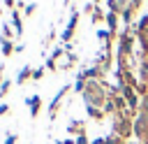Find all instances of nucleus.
Returning a JSON list of instances; mask_svg holds the SVG:
<instances>
[{"label":"nucleus","mask_w":148,"mask_h":144,"mask_svg":"<svg viewBox=\"0 0 148 144\" xmlns=\"http://www.w3.org/2000/svg\"><path fill=\"white\" fill-rule=\"evenodd\" d=\"M130 132H134V123H130L127 116H118V118H113V135H118V137H127Z\"/></svg>","instance_id":"f257e3e1"},{"label":"nucleus","mask_w":148,"mask_h":144,"mask_svg":"<svg viewBox=\"0 0 148 144\" xmlns=\"http://www.w3.org/2000/svg\"><path fill=\"white\" fill-rule=\"evenodd\" d=\"M134 135L139 139H146L148 137V109H143L136 118H134Z\"/></svg>","instance_id":"f03ea898"},{"label":"nucleus","mask_w":148,"mask_h":144,"mask_svg":"<svg viewBox=\"0 0 148 144\" xmlns=\"http://www.w3.org/2000/svg\"><path fill=\"white\" fill-rule=\"evenodd\" d=\"M76 23H79V12H72V16H69V23H67V28H65V30H62V35H60V39H62L65 44H69V39H72V33H74Z\"/></svg>","instance_id":"7ed1b4c3"},{"label":"nucleus","mask_w":148,"mask_h":144,"mask_svg":"<svg viewBox=\"0 0 148 144\" xmlns=\"http://www.w3.org/2000/svg\"><path fill=\"white\" fill-rule=\"evenodd\" d=\"M67 91H69V84H65V86L56 93V98L51 100V107H49V116H51V118H56V107H58V105H60V100L67 95Z\"/></svg>","instance_id":"20e7f679"},{"label":"nucleus","mask_w":148,"mask_h":144,"mask_svg":"<svg viewBox=\"0 0 148 144\" xmlns=\"http://www.w3.org/2000/svg\"><path fill=\"white\" fill-rule=\"evenodd\" d=\"M25 105L30 107V118H37L39 109H42V95H30L25 98Z\"/></svg>","instance_id":"39448f33"},{"label":"nucleus","mask_w":148,"mask_h":144,"mask_svg":"<svg viewBox=\"0 0 148 144\" xmlns=\"http://www.w3.org/2000/svg\"><path fill=\"white\" fill-rule=\"evenodd\" d=\"M12 28H14V33H16L18 37L23 35V19H21V14H18V7L12 9Z\"/></svg>","instance_id":"423d86ee"},{"label":"nucleus","mask_w":148,"mask_h":144,"mask_svg":"<svg viewBox=\"0 0 148 144\" xmlns=\"http://www.w3.org/2000/svg\"><path fill=\"white\" fill-rule=\"evenodd\" d=\"M0 51H2V56H12V53H16V44L12 39L0 37Z\"/></svg>","instance_id":"0eeeda50"},{"label":"nucleus","mask_w":148,"mask_h":144,"mask_svg":"<svg viewBox=\"0 0 148 144\" xmlns=\"http://www.w3.org/2000/svg\"><path fill=\"white\" fill-rule=\"evenodd\" d=\"M28 79H32V67H30V65H23V67L18 70V74H16V84L21 86V84H25Z\"/></svg>","instance_id":"6e6552de"},{"label":"nucleus","mask_w":148,"mask_h":144,"mask_svg":"<svg viewBox=\"0 0 148 144\" xmlns=\"http://www.w3.org/2000/svg\"><path fill=\"white\" fill-rule=\"evenodd\" d=\"M106 26H109V33L111 35H116V28H118V14L116 12H106Z\"/></svg>","instance_id":"1a4fd4ad"},{"label":"nucleus","mask_w":148,"mask_h":144,"mask_svg":"<svg viewBox=\"0 0 148 144\" xmlns=\"http://www.w3.org/2000/svg\"><path fill=\"white\" fill-rule=\"evenodd\" d=\"M67 132H72V135L76 132V137H79V135H83V123H81V121H69Z\"/></svg>","instance_id":"9d476101"},{"label":"nucleus","mask_w":148,"mask_h":144,"mask_svg":"<svg viewBox=\"0 0 148 144\" xmlns=\"http://www.w3.org/2000/svg\"><path fill=\"white\" fill-rule=\"evenodd\" d=\"M86 111H88V116H92L95 121H99V118L104 116V111H99V107H92V105H86Z\"/></svg>","instance_id":"9b49d317"},{"label":"nucleus","mask_w":148,"mask_h":144,"mask_svg":"<svg viewBox=\"0 0 148 144\" xmlns=\"http://www.w3.org/2000/svg\"><path fill=\"white\" fill-rule=\"evenodd\" d=\"M86 86H88L86 79H76V81H74V91H76V93H86Z\"/></svg>","instance_id":"f8f14e48"},{"label":"nucleus","mask_w":148,"mask_h":144,"mask_svg":"<svg viewBox=\"0 0 148 144\" xmlns=\"http://www.w3.org/2000/svg\"><path fill=\"white\" fill-rule=\"evenodd\" d=\"M9 88H12V81H9V79H5V81L0 84V98H5V95L9 93Z\"/></svg>","instance_id":"ddd939ff"},{"label":"nucleus","mask_w":148,"mask_h":144,"mask_svg":"<svg viewBox=\"0 0 148 144\" xmlns=\"http://www.w3.org/2000/svg\"><path fill=\"white\" fill-rule=\"evenodd\" d=\"M2 37H5V39L14 37V33H12V26H9V23H2Z\"/></svg>","instance_id":"4468645a"},{"label":"nucleus","mask_w":148,"mask_h":144,"mask_svg":"<svg viewBox=\"0 0 148 144\" xmlns=\"http://www.w3.org/2000/svg\"><path fill=\"white\" fill-rule=\"evenodd\" d=\"M35 9H37V2H28V5H25V9H23V14H25V16H30V14H35Z\"/></svg>","instance_id":"2eb2a0df"},{"label":"nucleus","mask_w":148,"mask_h":144,"mask_svg":"<svg viewBox=\"0 0 148 144\" xmlns=\"http://www.w3.org/2000/svg\"><path fill=\"white\" fill-rule=\"evenodd\" d=\"M109 37H111V33H109V30H97V39H102V42H106V44H109Z\"/></svg>","instance_id":"dca6fc26"},{"label":"nucleus","mask_w":148,"mask_h":144,"mask_svg":"<svg viewBox=\"0 0 148 144\" xmlns=\"http://www.w3.org/2000/svg\"><path fill=\"white\" fill-rule=\"evenodd\" d=\"M44 72H46V67H35V70H32V79H35V81H37V79H42V77H44Z\"/></svg>","instance_id":"f3484780"},{"label":"nucleus","mask_w":148,"mask_h":144,"mask_svg":"<svg viewBox=\"0 0 148 144\" xmlns=\"http://www.w3.org/2000/svg\"><path fill=\"white\" fill-rule=\"evenodd\" d=\"M44 67H46V70H51V72H56V70H58V65H56V60H53L51 56H49V60H46V65H44Z\"/></svg>","instance_id":"a211bd4d"},{"label":"nucleus","mask_w":148,"mask_h":144,"mask_svg":"<svg viewBox=\"0 0 148 144\" xmlns=\"http://www.w3.org/2000/svg\"><path fill=\"white\" fill-rule=\"evenodd\" d=\"M141 81H143V84L148 81V63H143V65H141Z\"/></svg>","instance_id":"6ab92c4d"},{"label":"nucleus","mask_w":148,"mask_h":144,"mask_svg":"<svg viewBox=\"0 0 148 144\" xmlns=\"http://www.w3.org/2000/svg\"><path fill=\"white\" fill-rule=\"evenodd\" d=\"M16 139H18V137H16L14 132H9V135L5 137V144H16Z\"/></svg>","instance_id":"aec40b11"},{"label":"nucleus","mask_w":148,"mask_h":144,"mask_svg":"<svg viewBox=\"0 0 148 144\" xmlns=\"http://www.w3.org/2000/svg\"><path fill=\"white\" fill-rule=\"evenodd\" d=\"M5 114H9V105L0 102V116H5Z\"/></svg>","instance_id":"412c9836"},{"label":"nucleus","mask_w":148,"mask_h":144,"mask_svg":"<svg viewBox=\"0 0 148 144\" xmlns=\"http://www.w3.org/2000/svg\"><path fill=\"white\" fill-rule=\"evenodd\" d=\"M76 144H90V142H88L86 135H79V137H76Z\"/></svg>","instance_id":"4be33fe9"},{"label":"nucleus","mask_w":148,"mask_h":144,"mask_svg":"<svg viewBox=\"0 0 148 144\" xmlns=\"http://www.w3.org/2000/svg\"><path fill=\"white\" fill-rule=\"evenodd\" d=\"M5 5H7V7H12V9H16V7H14V5H16V0H5Z\"/></svg>","instance_id":"5701e85b"},{"label":"nucleus","mask_w":148,"mask_h":144,"mask_svg":"<svg viewBox=\"0 0 148 144\" xmlns=\"http://www.w3.org/2000/svg\"><path fill=\"white\" fill-rule=\"evenodd\" d=\"M18 7H23V0H18Z\"/></svg>","instance_id":"b1692460"},{"label":"nucleus","mask_w":148,"mask_h":144,"mask_svg":"<svg viewBox=\"0 0 148 144\" xmlns=\"http://www.w3.org/2000/svg\"><path fill=\"white\" fill-rule=\"evenodd\" d=\"M0 16H2V5H0Z\"/></svg>","instance_id":"393cba45"}]
</instances>
